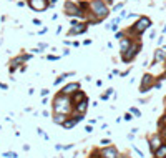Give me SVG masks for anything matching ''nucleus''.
Returning <instances> with one entry per match:
<instances>
[{
    "label": "nucleus",
    "instance_id": "1",
    "mask_svg": "<svg viewBox=\"0 0 166 158\" xmlns=\"http://www.w3.org/2000/svg\"><path fill=\"white\" fill-rule=\"evenodd\" d=\"M52 110L53 113H62V115H67L70 117L73 113V103H71V98L63 93H56L52 100Z\"/></svg>",
    "mask_w": 166,
    "mask_h": 158
},
{
    "label": "nucleus",
    "instance_id": "2",
    "mask_svg": "<svg viewBox=\"0 0 166 158\" xmlns=\"http://www.w3.org/2000/svg\"><path fill=\"white\" fill-rule=\"evenodd\" d=\"M88 10H91L90 14H91L95 18H98L100 22H102V20H105L108 15H110L108 5L103 2V0H91L90 5H88Z\"/></svg>",
    "mask_w": 166,
    "mask_h": 158
},
{
    "label": "nucleus",
    "instance_id": "3",
    "mask_svg": "<svg viewBox=\"0 0 166 158\" xmlns=\"http://www.w3.org/2000/svg\"><path fill=\"white\" fill-rule=\"evenodd\" d=\"M149 27H151V20H149L148 17H140L138 22L129 28L128 32H131V34H135V35H141L143 32H146Z\"/></svg>",
    "mask_w": 166,
    "mask_h": 158
},
{
    "label": "nucleus",
    "instance_id": "4",
    "mask_svg": "<svg viewBox=\"0 0 166 158\" xmlns=\"http://www.w3.org/2000/svg\"><path fill=\"white\" fill-rule=\"evenodd\" d=\"M32 58V53H27V55H18V57H15V58H12L10 60V63H9V72L10 73H14L15 70H18L22 65H25V62H28V60Z\"/></svg>",
    "mask_w": 166,
    "mask_h": 158
},
{
    "label": "nucleus",
    "instance_id": "5",
    "mask_svg": "<svg viewBox=\"0 0 166 158\" xmlns=\"http://www.w3.org/2000/svg\"><path fill=\"white\" fill-rule=\"evenodd\" d=\"M140 50H141V43H140V42H133V43H131V47L128 48L126 53L121 55V60H123V63H129L136 55L140 53Z\"/></svg>",
    "mask_w": 166,
    "mask_h": 158
},
{
    "label": "nucleus",
    "instance_id": "6",
    "mask_svg": "<svg viewBox=\"0 0 166 158\" xmlns=\"http://www.w3.org/2000/svg\"><path fill=\"white\" fill-rule=\"evenodd\" d=\"M155 77L151 73H146L143 75V78H141V83H140V93H148L151 88H155Z\"/></svg>",
    "mask_w": 166,
    "mask_h": 158
},
{
    "label": "nucleus",
    "instance_id": "7",
    "mask_svg": "<svg viewBox=\"0 0 166 158\" xmlns=\"http://www.w3.org/2000/svg\"><path fill=\"white\" fill-rule=\"evenodd\" d=\"M82 90V85H80V82H70L67 85H63V88H60V93H63V95L67 97H71L75 92Z\"/></svg>",
    "mask_w": 166,
    "mask_h": 158
},
{
    "label": "nucleus",
    "instance_id": "8",
    "mask_svg": "<svg viewBox=\"0 0 166 158\" xmlns=\"http://www.w3.org/2000/svg\"><path fill=\"white\" fill-rule=\"evenodd\" d=\"M100 155H102V158H120V152H118L116 147L110 145V147H102L100 148Z\"/></svg>",
    "mask_w": 166,
    "mask_h": 158
},
{
    "label": "nucleus",
    "instance_id": "9",
    "mask_svg": "<svg viewBox=\"0 0 166 158\" xmlns=\"http://www.w3.org/2000/svg\"><path fill=\"white\" fill-rule=\"evenodd\" d=\"M163 143H164V140L161 138L160 133H155V135H151V136L148 138V145H149V150H151V153H155Z\"/></svg>",
    "mask_w": 166,
    "mask_h": 158
},
{
    "label": "nucleus",
    "instance_id": "10",
    "mask_svg": "<svg viewBox=\"0 0 166 158\" xmlns=\"http://www.w3.org/2000/svg\"><path fill=\"white\" fill-rule=\"evenodd\" d=\"M28 5L35 12H43L50 7V2H48V0H28Z\"/></svg>",
    "mask_w": 166,
    "mask_h": 158
},
{
    "label": "nucleus",
    "instance_id": "11",
    "mask_svg": "<svg viewBox=\"0 0 166 158\" xmlns=\"http://www.w3.org/2000/svg\"><path fill=\"white\" fill-rule=\"evenodd\" d=\"M88 28V23H80V22H71V28L68 32V35H80V34H85Z\"/></svg>",
    "mask_w": 166,
    "mask_h": 158
},
{
    "label": "nucleus",
    "instance_id": "12",
    "mask_svg": "<svg viewBox=\"0 0 166 158\" xmlns=\"http://www.w3.org/2000/svg\"><path fill=\"white\" fill-rule=\"evenodd\" d=\"M88 103H90V98H87V100H83V102H80L78 105H75L73 113L75 115H83L85 117V113L88 112ZM73 113H71V115H73Z\"/></svg>",
    "mask_w": 166,
    "mask_h": 158
},
{
    "label": "nucleus",
    "instance_id": "13",
    "mask_svg": "<svg viewBox=\"0 0 166 158\" xmlns=\"http://www.w3.org/2000/svg\"><path fill=\"white\" fill-rule=\"evenodd\" d=\"M70 98H71V103H73V107H75V105H78L80 102L87 100L88 95H87V92H85V90H78V92H75L73 95L70 97Z\"/></svg>",
    "mask_w": 166,
    "mask_h": 158
},
{
    "label": "nucleus",
    "instance_id": "14",
    "mask_svg": "<svg viewBox=\"0 0 166 158\" xmlns=\"http://www.w3.org/2000/svg\"><path fill=\"white\" fill-rule=\"evenodd\" d=\"M164 60H166V52H164V48H158V50H155L153 65H158L160 62H164Z\"/></svg>",
    "mask_w": 166,
    "mask_h": 158
},
{
    "label": "nucleus",
    "instance_id": "15",
    "mask_svg": "<svg viewBox=\"0 0 166 158\" xmlns=\"http://www.w3.org/2000/svg\"><path fill=\"white\" fill-rule=\"evenodd\" d=\"M131 43H133V40L129 38V37H125V38H121L120 40V53L121 55H125L128 52V48L131 47Z\"/></svg>",
    "mask_w": 166,
    "mask_h": 158
},
{
    "label": "nucleus",
    "instance_id": "16",
    "mask_svg": "<svg viewBox=\"0 0 166 158\" xmlns=\"http://www.w3.org/2000/svg\"><path fill=\"white\" fill-rule=\"evenodd\" d=\"M67 118H68L67 115H62V113H53V117H52V121H53L55 125H60V127H62Z\"/></svg>",
    "mask_w": 166,
    "mask_h": 158
},
{
    "label": "nucleus",
    "instance_id": "17",
    "mask_svg": "<svg viewBox=\"0 0 166 158\" xmlns=\"http://www.w3.org/2000/svg\"><path fill=\"white\" fill-rule=\"evenodd\" d=\"M76 125H78V123H76V121H75V118L70 115L67 120H65V123L62 125V127H63V130H71L73 127H76Z\"/></svg>",
    "mask_w": 166,
    "mask_h": 158
},
{
    "label": "nucleus",
    "instance_id": "18",
    "mask_svg": "<svg viewBox=\"0 0 166 158\" xmlns=\"http://www.w3.org/2000/svg\"><path fill=\"white\" fill-rule=\"evenodd\" d=\"M153 158H166V141L153 153Z\"/></svg>",
    "mask_w": 166,
    "mask_h": 158
},
{
    "label": "nucleus",
    "instance_id": "19",
    "mask_svg": "<svg viewBox=\"0 0 166 158\" xmlns=\"http://www.w3.org/2000/svg\"><path fill=\"white\" fill-rule=\"evenodd\" d=\"M128 112L131 113L133 117H136V118H140V117H141V112H140L136 107H129V110H128Z\"/></svg>",
    "mask_w": 166,
    "mask_h": 158
},
{
    "label": "nucleus",
    "instance_id": "20",
    "mask_svg": "<svg viewBox=\"0 0 166 158\" xmlns=\"http://www.w3.org/2000/svg\"><path fill=\"white\" fill-rule=\"evenodd\" d=\"M131 148H133V152H135V153H136V155H138L140 158H145V153L141 152V150H140L138 147H135V145H131Z\"/></svg>",
    "mask_w": 166,
    "mask_h": 158
},
{
    "label": "nucleus",
    "instance_id": "21",
    "mask_svg": "<svg viewBox=\"0 0 166 158\" xmlns=\"http://www.w3.org/2000/svg\"><path fill=\"white\" fill-rule=\"evenodd\" d=\"M3 156H5V158H17L18 155H17V152L12 150V152H5V153H3Z\"/></svg>",
    "mask_w": 166,
    "mask_h": 158
},
{
    "label": "nucleus",
    "instance_id": "22",
    "mask_svg": "<svg viewBox=\"0 0 166 158\" xmlns=\"http://www.w3.org/2000/svg\"><path fill=\"white\" fill-rule=\"evenodd\" d=\"M100 145H102V147H110L111 140L110 138H102V140H100Z\"/></svg>",
    "mask_w": 166,
    "mask_h": 158
},
{
    "label": "nucleus",
    "instance_id": "23",
    "mask_svg": "<svg viewBox=\"0 0 166 158\" xmlns=\"http://www.w3.org/2000/svg\"><path fill=\"white\" fill-rule=\"evenodd\" d=\"M63 75H58V77H56V78H55V82H53V85H55V87H58V85H62V82H63Z\"/></svg>",
    "mask_w": 166,
    "mask_h": 158
},
{
    "label": "nucleus",
    "instance_id": "24",
    "mask_svg": "<svg viewBox=\"0 0 166 158\" xmlns=\"http://www.w3.org/2000/svg\"><path fill=\"white\" fill-rule=\"evenodd\" d=\"M133 118H135V117H133L129 112H126V113H125V117H123V120H125V121H131Z\"/></svg>",
    "mask_w": 166,
    "mask_h": 158
},
{
    "label": "nucleus",
    "instance_id": "25",
    "mask_svg": "<svg viewBox=\"0 0 166 158\" xmlns=\"http://www.w3.org/2000/svg\"><path fill=\"white\" fill-rule=\"evenodd\" d=\"M123 7H125V3H116V5L113 7V12H120V10H123Z\"/></svg>",
    "mask_w": 166,
    "mask_h": 158
},
{
    "label": "nucleus",
    "instance_id": "26",
    "mask_svg": "<svg viewBox=\"0 0 166 158\" xmlns=\"http://www.w3.org/2000/svg\"><path fill=\"white\" fill-rule=\"evenodd\" d=\"M48 95H50V90H48V88H43V90L40 92V97H42V98H45Z\"/></svg>",
    "mask_w": 166,
    "mask_h": 158
},
{
    "label": "nucleus",
    "instance_id": "27",
    "mask_svg": "<svg viewBox=\"0 0 166 158\" xmlns=\"http://www.w3.org/2000/svg\"><path fill=\"white\" fill-rule=\"evenodd\" d=\"M60 57L58 55H47V60H52V62H55V60H58Z\"/></svg>",
    "mask_w": 166,
    "mask_h": 158
},
{
    "label": "nucleus",
    "instance_id": "28",
    "mask_svg": "<svg viewBox=\"0 0 166 158\" xmlns=\"http://www.w3.org/2000/svg\"><path fill=\"white\" fill-rule=\"evenodd\" d=\"M125 38V32H116V40H121Z\"/></svg>",
    "mask_w": 166,
    "mask_h": 158
},
{
    "label": "nucleus",
    "instance_id": "29",
    "mask_svg": "<svg viewBox=\"0 0 166 158\" xmlns=\"http://www.w3.org/2000/svg\"><path fill=\"white\" fill-rule=\"evenodd\" d=\"M105 93H106V95H108V97H111V95H113V93H115V88H111V87H110V88H108V90H106V92H105Z\"/></svg>",
    "mask_w": 166,
    "mask_h": 158
},
{
    "label": "nucleus",
    "instance_id": "30",
    "mask_svg": "<svg viewBox=\"0 0 166 158\" xmlns=\"http://www.w3.org/2000/svg\"><path fill=\"white\" fill-rule=\"evenodd\" d=\"M85 132H87V133H91V132H93V125H87V127H85Z\"/></svg>",
    "mask_w": 166,
    "mask_h": 158
},
{
    "label": "nucleus",
    "instance_id": "31",
    "mask_svg": "<svg viewBox=\"0 0 166 158\" xmlns=\"http://www.w3.org/2000/svg\"><path fill=\"white\" fill-rule=\"evenodd\" d=\"M37 133H38L40 136H42V138H43V135H45V132H43V128H40V127L37 128Z\"/></svg>",
    "mask_w": 166,
    "mask_h": 158
},
{
    "label": "nucleus",
    "instance_id": "32",
    "mask_svg": "<svg viewBox=\"0 0 166 158\" xmlns=\"http://www.w3.org/2000/svg\"><path fill=\"white\" fill-rule=\"evenodd\" d=\"M33 25L40 27V25H42V20H38V18H33Z\"/></svg>",
    "mask_w": 166,
    "mask_h": 158
},
{
    "label": "nucleus",
    "instance_id": "33",
    "mask_svg": "<svg viewBox=\"0 0 166 158\" xmlns=\"http://www.w3.org/2000/svg\"><path fill=\"white\" fill-rule=\"evenodd\" d=\"M110 98V97L106 95V93H102V95H100V100H108Z\"/></svg>",
    "mask_w": 166,
    "mask_h": 158
},
{
    "label": "nucleus",
    "instance_id": "34",
    "mask_svg": "<svg viewBox=\"0 0 166 158\" xmlns=\"http://www.w3.org/2000/svg\"><path fill=\"white\" fill-rule=\"evenodd\" d=\"M55 150H56V152H62V150H63V147H62L60 143H56V145H55Z\"/></svg>",
    "mask_w": 166,
    "mask_h": 158
},
{
    "label": "nucleus",
    "instance_id": "35",
    "mask_svg": "<svg viewBox=\"0 0 166 158\" xmlns=\"http://www.w3.org/2000/svg\"><path fill=\"white\" fill-rule=\"evenodd\" d=\"M129 70H131V68H128V70H125V72H121V73H120V77H126V75L129 73Z\"/></svg>",
    "mask_w": 166,
    "mask_h": 158
},
{
    "label": "nucleus",
    "instance_id": "36",
    "mask_svg": "<svg viewBox=\"0 0 166 158\" xmlns=\"http://www.w3.org/2000/svg\"><path fill=\"white\" fill-rule=\"evenodd\" d=\"M73 147H75L73 143H70V145H65V147H63V150H71V148H73Z\"/></svg>",
    "mask_w": 166,
    "mask_h": 158
},
{
    "label": "nucleus",
    "instance_id": "37",
    "mask_svg": "<svg viewBox=\"0 0 166 158\" xmlns=\"http://www.w3.org/2000/svg\"><path fill=\"white\" fill-rule=\"evenodd\" d=\"M129 132H131V133H133V135H136V133H138V132H140V128H136V127H135V128H131V130H129Z\"/></svg>",
    "mask_w": 166,
    "mask_h": 158
},
{
    "label": "nucleus",
    "instance_id": "38",
    "mask_svg": "<svg viewBox=\"0 0 166 158\" xmlns=\"http://www.w3.org/2000/svg\"><path fill=\"white\" fill-rule=\"evenodd\" d=\"M0 88H2V90H9V87H7L5 83H2V82H0Z\"/></svg>",
    "mask_w": 166,
    "mask_h": 158
},
{
    "label": "nucleus",
    "instance_id": "39",
    "mask_svg": "<svg viewBox=\"0 0 166 158\" xmlns=\"http://www.w3.org/2000/svg\"><path fill=\"white\" fill-rule=\"evenodd\" d=\"M42 115L45 117V118H48V117H50V113H48V110H43V112H42Z\"/></svg>",
    "mask_w": 166,
    "mask_h": 158
},
{
    "label": "nucleus",
    "instance_id": "40",
    "mask_svg": "<svg viewBox=\"0 0 166 158\" xmlns=\"http://www.w3.org/2000/svg\"><path fill=\"white\" fill-rule=\"evenodd\" d=\"M128 140L133 141V140H135V135H133V133H128Z\"/></svg>",
    "mask_w": 166,
    "mask_h": 158
},
{
    "label": "nucleus",
    "instance_id": "41",
    "mask_svg": "<svg viewBox=\"0 0 166 158\" xmlns=\"http://www.w3.org/2000/svg\"><path fill=\"white\" fill-rule=\"evenodd\" d=\"M163 42H164V38H163V37H160V38H158V45H161Z\"/></svg>",
    "mask_w": 166,
    "mask_h": 158
},
{
    "label": "nucleus",
    "instance_id": "42",
    "mask_svg": "<svg viewBox=\"0 0 166 158\" xmlns=\"http://www.w3.org/2000/svg\"><path fill=\"white\" fill-rule=\"evenodd\" d=\"M18 70H20V72H25V70H27V65H22V67L18 68Z\"/></svg>",
    "mask_w": 166,
    "mask_h": 158
},
{
    "label": "nucleus",
    "instance_id": "43",
    "mask_svg": "<svg viewBox=\"0 0 166 158\" xmlns=\"http://www.w3.org/2000/svg\"><path fill=\"white\" fill-rule=\"evenodd\" d=\"M105 3H106V5H111V3H113V0H105Z\"/></svg>",
    "mask_w": 166,
    "mask_h": 158
},
{
    "label": "nucleus",
    "instance_id": "44",
    "mask_svg": "<svg viewBox=\"0 0 166 158\" xmlns=\"http://www.w3.org/2000/svg\"><path fill=\"white\" fill-rule=\"evenodd\" d=\"M55 3H56V0H50V7H53Z\"/></svg>",
    "mask_w": 166,
    "mask_h": 158
},
{
    "label": "nucleus",
    "instance_id": "45",
    "mask_svg": "<svg viewBox=\"0 0 166 158\" xmlns=\"http://www.w3.org/2000/svg\"><path fill=\"white\" fill-rule=\"evenodd\" d=\"M163 34H166V25L163 27Z\"/></svg>",
    "mask_w": 166,
    "mask_h": 158
},
{
    "label": "nucleus",
    "instance_id": "46",
    "mask_svg": "<svg viewBox=\"0 0 166 158\" xmlns=\"http://www.w3.org/2000/svg\"><path fill=\"white\" fill-rule=\"evenodd\" d=\"M0 130H2V125H0Z\"/></svg>",
    "mask_w": 166,
    "mask_h": 158
},
{
    "label": "nucleus",
    "instance_id": "47",
    "mask_svg": "<svg viewBox=\"0 0 166 158\" xmlns=\"http://www.w3.org/2000/svg\"><path fill=\"white\" fill-rule=\"evenodd\" d=\"M164 77H166V73H164Z\"/></svg>",
    "mask_w": 166,
    "mask_h": 158
}]
</instances>
